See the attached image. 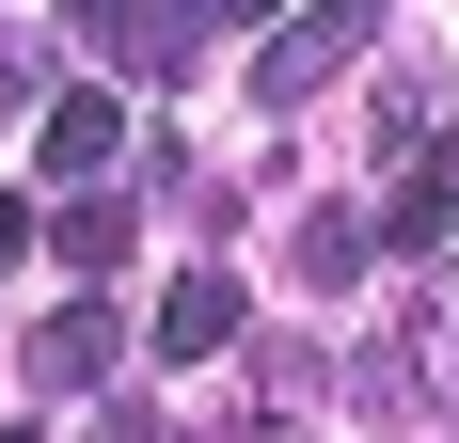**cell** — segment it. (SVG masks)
<instances>
[{
  "instance_id": "obj_9",
  "label": "cell",
  "mask_w": 459,
  "mask_h": 443,
  "mask_svg": "<svg viewBox=\"0 0 459 443\" xmlns=\"http://www.w3.org/2000/svg\"><path fill=\"white\" fill-rule=\"evenodd\" d=\"M16 254H32V206H16V190H0V269H16Z\"/></svg>"
},
{
  "instance_id": "obj_1",
  "label": "cell",
  "mask_w": 459,
  "mask_h": 443,
  "mask_svg": "<svg viewBox=\"0 0 459 443\" xmlns=\"http://www.w3.org/2000/svg\"><path fill=\"white\" fill-rule=\"evenodd\" d=\"M365 48H380V0H301V16L270 32V64H254V95H270V111H301V95H333Z\"/></svg>"
},
{
  "instance_id": "obj_12",
  "label": "cell",
  "mask_w": 459,
  "mask_h": 443,
  "mask_svg": "<svg viewBox=\"0 0 459 443\" xmlns=\"http://www.w3.org/2000/svg\"><path fill=\"white\" fill-rule=\"evenodd\" d=\"M222 16H254V0H222Z\"/></svg>"
},
{
  "instance_id": "obj_8",
  "label": "cell",
  "mask_w": 459,
  "mask_h": 443,
  "mask_svg": "<svg viewBox=\"0 0 459 443\" xmlns=\"http://www.w3.org/2000/svg\"><path fill=\"white\" fill-rule=\"evenodd\" d=\"M95 443H175V428H159L143 396H111V428H95Z\"/></svg>"
},
{
  "instance_id": "obj_6",
  "label": "cell",
  "mask_w": 459,
  "mask_h": 443,
  "mask_svg": "<svg viewBox=\"0 0 459 443\" xmlns=\"http://www.w3.org/2000/svg\"><path fill=\"white\" fill-rule=\"evenodd\" d=\"M48 254L80 269V285H95V269H127V206H111V190H64V206H48Z\"/></svg>"
},
{
  "instance_id": "obj_10",
  "label": "cell",
  "mask_w": 459,
  "mask_h": 443,
  "mask_svg": "<svg viewBox=\"0 0 459 443\" xmlns=\"http://www.w3.org/2000/svg\"><path fill=\"white\" fill-rule=\"evenodd\" d=\"M64 16H80V32H111V16H127V0H64Z\"/></svg>"
},
{
  "instance_id": "obj_2",
  "label": "cell",
  "mask_w": 459,
  "mask_h": 443,
  "mask_svg": "<svg viewBox=\"0 0 459 443\" xmlns=\"http://www.w3.org/2000/svg\"><path fill=\"white\" fill-rule=\"evenodd\" d=\"M365 238H380V254H444V238H459V175H444V127H428V143H396V206H365Z\"/></svg>"
},
{
  "instance_id": "obj_3",
  "label": "cell",
  "mask_w": 459,
  "mask_h": 443,
  "mask_svg": "<svg viewBox=\"0 0 459 443\" xmlns=\"http://www.w3.org/2000/svg\"><path fill=\"white\" fill-rule=\"evenodd\" d=\"M111 364H127V317H111V301H64L32 333V396H111Z\"/></svg>"
},
{
  "instance_id": "obj_7",
  "label": "cell",
  "mask_w": 459,
  "mask_h": 443,
  "mask_svg": "<svg viewBox=\"0 0 459 443\" xmlns=\"http://www.w3.org/2000/svg\"><path fill=\"white\" fill-rule=\"evenodd\" d=\"M365 254H380V238H365V206H317L301 238H285V269H301V285H349Z\"/></svg>"
},
{
  "instance_id": "obj_11",
  "label": "cell",
  "mask_w": 459,
  "mask_h": 443,
  "mask_svg": "<svg viewBox=\"0 0 459 443\" xmlns=\"http://www.w3.org/2000/svg\"><path fill=\"white\" fill-rule=\"evenodd\" d=\"M190 16H222V0H190Z\"/></svg>"
},
{
  "instance_id": "obj_4",
  "label": "cell",
  "mask_w": 459,
  "mask_h": 443,
  "mask_svg": "<svg viewBox=\"0 0 459 443\" xmlns=\"http://www.w3.org/2000/svg\"><path fill=\"white\" fill-rule=\"evenodd\" d=\"M32 159H48L64 190H95L111 159H127V111H111V95H48V143H32Z\"/></svg>"
},
{
  "instance_id": "obj_5",
  "label": "cell",
  "mask_w": 459,
  "mask_h": 443,
  "mask_svg": "<svg viewBox=\"0 0 459 443\" xmlns=\"http://www.w3.org/2000/svg\"><path fill=\"white\" fill-rule=\"evenodd\" d=\"M238 333V269H175V285H159V364H206Z\"/></svg>"
}]
</instances>
